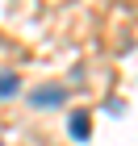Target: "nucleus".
<instances>
[{"label":"nucleus","instance_id":"7ed1b4c3","mask_svg":"<svg viewBox=\"0 0 138 146\" xmlns=\"http://www.w3.org/2000/svg\"><path fill=\"white\" fill-rule=\"evenodd\" d=\"M17 88H21V79H17V71H0V100H4V96H13Z\"/></svg>","mask_w":138,"mask_h":146},{"label":"nucleus","instance_id":"f257e3e1","mask_svg":"<svg viewBox=\"0 0 138 146\" xmlns=\"http://www.w3.org/2000/svg\"><path fill=\"white\" fill-rule=\"evenodd\" d=\"M67 129H71V138H75V142H88V134H92V117L88 113H71V121H67Z\"/></svg>","mask_w":138,"mask_h":146},{"label":"nucleus","instance_id":"f03ea898","mask_svg":"<svg viewBox=\"0 0 138 146\" xmlns=\"http://www.w3.org/2000/svg\"><path fill=\"white\" fill-rule=\"evenodd\" d=\"M29 100L38 104V109H50V104H63V88H38Z\"/></svg>","mask_w":138,"mask_h":146}]
</instances>
